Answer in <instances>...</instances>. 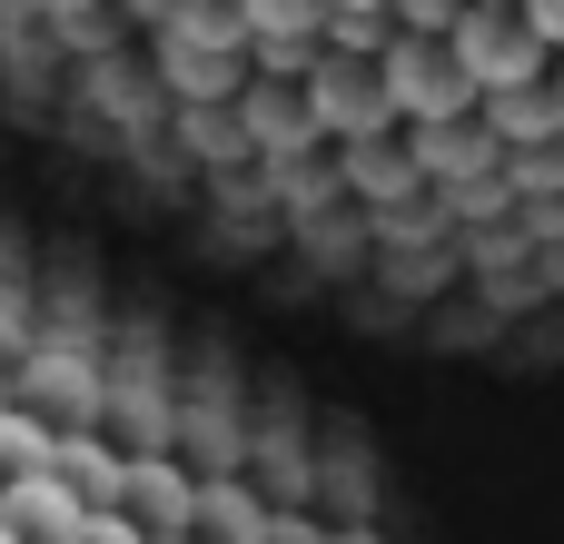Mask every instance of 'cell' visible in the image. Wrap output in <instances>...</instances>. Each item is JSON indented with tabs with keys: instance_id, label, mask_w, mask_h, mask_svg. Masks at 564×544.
I'll use <instances>...</instances> for the list:
<instances>
[{
	"instance_id": "1",
	"label": "cell",
	"mask_w": 564,
	"mask_h": 544,
	"mask_svg": "<svg viewBox=\"0 0 564 544\" xmlns=\"http://www.w3.org/2000/svg\"><path fill=\"white\" fill-rule=\"evenodd\" d=\"M178 377H188V357L159 327V307H119L109 317V426L99 436H119L129 466L178 456Z\"/></svg>"
},
{
	"instance_id": "2",
	"label": "cell",
	"mask_w": 564,
	"mask_h": 544,
	"mask_svg": "<svg viewBox=\"0 0 564 544\" xmlns=\"http://www.w3.org/2000/svg\"><path fill=\"white\" fill-rule=\"evenodd\" d=\"M248 436H258V406L238 396V357L228 347H188V377H178V466L198 486H228V476H248Z\"/></svg>"
},
{
	"instance_id": "3",
	"label": "cell",
	"mask_w": 564,
	"mask_h": 544,
	"mask_svg": "<svg viewBox=\"0 0 564 544\" xmlns=\"http://www.w3.org/2000/svg\"><path fill=\"white\" fill-rule=\"evenodd\" d=\"M10 406H30V416L59 426V436H99V426H109V347H89V337H40V347L10 367Z\"/></svg>"
},
{
	"instance_id": "4",
	"label": "cell",
	"mask_w": 564,
	"mask_h": 544,
	"mask_svg": "<svg viewBox=\"0 0 564 544\" xmlns=\"http://www.w3.org/2000/svg\"><path fill=\"white\" fill-rule=\"evenodd\" d=\"M317 436H307V406L288 387L258 396V436H248V486L278 505V515H317Z\"/></svg>"
},
{
	"instance_id": "5",
	"label": "cell",
	"mask_w": 564,
	"mask_h": 544,
	"mask_svg": "<svg viewBox=\"0 0 564 544\" xmlns=\"http://www.w3.org/2000/svg\"><path fill=\"white\" fill-rule=\"evenodd\" d=\"M456 69L476 79V99H525V89H545V40L525 10H466Z\"/></svg>"
},
{
	"instance_id": "6",
	"label": "cell",
	"mask_w": 564,
	"mask_h": 544,
	"mask_svg": "<svg viewBox=\"0 0 564 544\" xmlns=\"http://www.w3.org/2000/svg\"><path fill=\"white\" fill-rule=\"evenodd\" d=\"M307 119H317V139L367 149V139L397 119V99H387V59H337V50H317V69H307Z\"/></svg>"
},
{
	"instance_id": "7",
	"label": "cell",
	"mask_w": 564,
	"mask_h": 544,
	"mask_svg": "<svg viewBox=\"0 0 564 544\" xmlns=\"http://www.w3.org/2000/svg\"><path fill=\"white\" fill-rule=\"evenodd\" d=\"M387 99H397V119H416V129H456L466 109H486L476 79L456 69V50H436V40H397V50H387Z\"/></svg>"
},
{
	"instance_id": "8",
	"label": "cell",
	"mask_w": 564,
	"mask_h": 544,
	"mask_svg": "<svg viewBox=\"0 0 564 544\" xmlns=\"http://www.w3.org/2000/svg\"><path fill=\"white\" fill-rule=\"evenodd\" d=\"M198 476L178 466V456H149V466H129V515H139V535L149 544H198Z\"/></svg>"
},
{
	"instance_id": "9",
	"label": "cell",
	"mask_w": 564,
	"mask_h": 544,
	"mask_svg": "<svg viewBox=\"0 0 564 544\" xmlns=\"http://www.w3.org/2000/svg\"><path fill=\"white\" fill-rule=\"evenodd\" d=\"M0 525L20 544H79L89 535V505H79V496L59 486V466H50V476H30V486H0Z\"/></svg>"
},
{
	"instance_id": "10",
	"label": "cell",
	"mask_w": 564,
	"mask_h": 544,
	"mask_svg": "<svg viewBox=\"0 0 564 544\" xmlns=\"http://www.w3.org/2000/svg\"><path fill=\"white\" fill-rule=\"evenodd\" d=\"M59 486H69L89 515H119V505H129V456H119V436H59Z\"/></svg>"
},
{
	"instance_id": "11",
	"label": "cell",
	"mask_w": 564,
	"mask_h": 544,
	"mask_svg": "<svg viewBox=\"0 0 564 544\" xmlns=\"http://www.w3.org/2000/svg\"><path fill=\"white\" fill-rule=\"evenodd\" d=\"M268 525H278V505L248 476H228V486L198 496V544H268Z\"/></svg>"
},
{
	"instance_id": "12",
	"label": "cell",
	"mask_w": 564,
	"mask_h": 544,
	"mask_svg": "<svg viewBox=\"0 0 564 544\" xmlns=\"http://www.w3.org/2000/svg\"><path fill=\"white\" fill-rule=\"evenodd\" d=\"M30 337H40V297H30V258H20V238L0 228V367H20V357H30Z\"/></svg>"
},
{
	"instance_id": "13",
	"label": "cell",
	"mask_w": 564,
	"mask_h": 544,
	"mask_svg": "<svg viewBox=\"0 0 564 544\" xmlns=\"http://www.w3.org/2000/svg\"><path fill=\"white\" fill-rule=\"evenodd\" d=\"M59 466V426H40L30 406H0V486H30Z\"/></svg>"
},
{
	"instance_id": "14",
	"label": "cell",
	"mask_w": 564,
	"mask_h": 544,
	"mask_svg": "<svg viewBox=\"0 0 564 544\" xmlns=\"http://www.w3.org/2000/svg\"><path fill=\"white\" fill-rule=\"evenodd\" d=\"M268 544H337V525H327V515H278Z\"/></svg>"
},
{
	"instance_id": "15",
	"label": "cell",
	"mask_w": 564,
	"mask_h": 544,
	"mask_svg": "<svg viewBox=\"0 0 564 544\" xmlns=\"http://www.w3.org/2000/svg\"><path fill=\"white\" fill-rule=\"evenodd\" d=\"M79 544H149V535H139V515L119 505V515H89V535H79Z\"/></svg>"
},
{
	"instance_id": "16",
	"label": "cell",
	"mask_w": 564,
	"mask_h": 544,
	"mask_svg": "<svg viewBox=\"0 0 564 544\" xmlns=\"http://www.w3.org/2000/svg\"><path fill=\"white\" fill-rule=\"evenodd\" d=\"M525 20H535V40H545V50H564V10H525Z\"/></svg>"
},
{
	"instance_id": "17",
	"label": "cell",
	"mask_w": 564,
	"mask_h": 544,
	"mask_svg": "<svg viewBox=\"0 0 564 544\" xmlns=\"http://www.w3.org/2000/svg\"><path fill=\"white\" fill-rule=\"evenodd\" d=\"M0 406H10V367H0Z\"/></svg>"
},
{
	"instance_id": "18",
	"label": "cell",
	"mask_w": 564,
	"mask_h": 544,
	"mask_svg": "<svg viewBox=\"0 0 564 544\" xmlns=\"http://www.w3.org/2000/svg\"><path fill=\"white\" fill-rule=\"evenodd\" d=\"M0 544H20V535H10V525H0Z\"/></svg>"
},
{
	"instance_id": "19",
	"label": "cell",
	"mask_w": 564,
	"mask_h": 544,
	"mask_svg": "<svg viewBox=\"0 0 564 544\" xmlns=\"http://www.w3.org/2000/svg\"><path fill=\"white\" fill-rule=\"evenodd\" d=\"M555 109H564V79H555Z\"/></svg>"
}]
</instances>
